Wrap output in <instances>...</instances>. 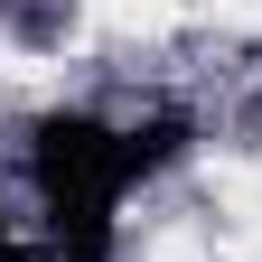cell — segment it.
<instances>
[{"mask_svg":"<svg viewBox=\"0 0 262 262\" xmlns=\"http://www.w3.org/2000/svg\"><path fill=\"white\" fill-rule=\"evenodd\" d=\"M169 141H178L169 122L159 131H122V122H94V113L38 122V206H47L56 262H113V215L169 159Z\"/></svg>","mask_w":262,"mask_h":262,"instance_id":"6da1fadb","label":"cell"}]
</instances>
